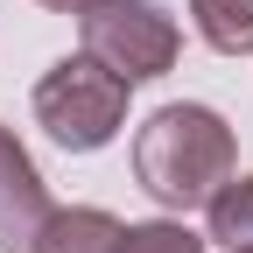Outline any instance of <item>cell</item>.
Segmentation results:
<instances>
[{
	"instance_id": "6",
	"label": "cell",
	"mask_w": 253,
	"mask_h": 253,
	"mask_svg": "<svg viewBox=\"0 0 253 253\" xmlns=\"http://www.w3.org/2000/svg\"><path fill=\"white\" fill-rule=\"evenodd\" d=\"M190 21L218 56H246L253 49V0H190Z\"/></svg>"
},
{
	"instance_id": "2",
	"label": "cell",
	"mask_w": 253,
	"mask_h": 253,
	"mask_svg": "<svg viewBox=\"0 0 253 253\" xmlns=\"http://www.w3.org/2000/svg\"><path fill=\"white\" fill-rule=\"evenodd\" d=\"M36 120L49 126L56 148L91 155V148H106L120 134V120H126V78H113L106 63H91V56H63L36 84Z\"/></svg>"
},
{
	"instance_id": "3",
	"label": "cell",
	"mask_w": 253,
	"mask_h": 253,
	"mask_svg": "<svg viewBox=\"0 0 253 253\" xmlns=\"http://www.w3.org/2000/svg\"><path fill=\"white\" fill-rule=\"evenodd\" d=\"M78 36H84V56L106 63V71L126 78V84L162 78L176 63V49H183L176 14L155 7V0H99V7L78 14Z\"/></svg>"
},
{
	"instance_id": "1",
	"label": "cell",
	"mask_w": 253,
	"mask_h": 253,
	"mask_svg": "<svg viewBox=\"0 0 253 253\" xmlns=\"http://www.w3.org/2000/svg\"><path fill=\"white\" fill-rule=\"evenodd\" d=\"M134 176L155 204L190 211L211 204L218 190L232 183V126L211 106H162L141 134H134Z\"/></svg>"
},
{
	"instance_id": "5",
	"label": "cell",
	"mask_w": 253,
	"mask_h": 253,
	"mask_svg": "<svg viewBox=\"0 0 253 253\" xmlns=\"http://www.w3.org/2000/svg\"><path fill=\"white\" fill-rule=\"evenodd\" d=\"M126 225L99 204H71V211H49V225L36 239V253H120Z\"/></svg>"
},
{
	"instance_id": "8",
	"label": "cell",
	"mask_w": 253,
	"mask_h": 253,
	"mask_svg": "<svg viewBox=\"0 0 253 253\" xmlns=\"http://www.w3.org/2000/svg\"><path fill=\"white\" fill-rule=\"evenodd\" d=\"M120 253H204V239L190 225H176V218H148V225H126Z\"/></svg>"
},
{
	"instance_id": "4",
	"label": "cell",
	"mask_w": 253,
	"mask_h": 253,
	"mask_svg": "<svg viewBox=\"0 0 253 253\" xmlns=\"http://www.w3.org/2000/svg\"><path fill=\"white\" fill-rule=\"evenodd\" d=\"M42 225H49V190L28 148L14 141V126H0V253H36Z\"/></svg>"
},
{
	"instance_id": "9",
	"label": "cell",
	"mask_w": 253,
	"mask_h": 253,
	"mask_svg": "<svg viewBox=\"0 0 253 253\" xmlns=\"http://www.w3.org/2000/svg\"><path fill=\"white\" fill-rule=\"evenodd\" d=\"M42 7H56V14H84V7H99V0H42Z\"/></svg>"
},
{
	"instance_id": "7",
	"label": "cell",
	"mask_w": 253,
	"mask_h": 253,
	"mask_svg": "<svg viewBox=\"0 0 253 253\" xmlns=\"http://www.w3.org/2000/svg\"><path fill=\"white\" fill-rule=\"evenodd\" d=\"M204 211H211V239H218V246L253 253V176H232Z\"/></svg>"
}]
</instances>
